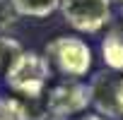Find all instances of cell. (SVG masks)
<instances>
[{"instance_id":"8992f818","label":"cell","mask_w":123,"mask_h":120,"mask_svg":"<svg viewBox=\"0 0 123 120\" xmlns=\"http://www.w3.org/2000/svg\"><path fill=\"white\" fill-rule=\"evenodd\" d=\"M101 53H104V63L116 70V72H123V24L113 27L104 43H101Z\"/></svg>"},{"instance_id":"9c48e42d","label":"cell","mask_w":123,"mask_h":120,"mask_svg":"<svg viewBox=\"0 0 123 120\" xmlns=\"http://www.w3.org/2000/svg\"><path fill=\"white\" fill-rule=\"evenodd\" d=\"M77 120H109V118H104V115H99V113H94V115H80Z\"/></svg>"},{"instance_id":"3957f363","label":"cell","mask_w":123,"mask_h":120,"mask_svg":"<svg viewBox=\"0 0 123 120\" xmlns=\"http://www.w3.org/2000/svg\"><path fill=\"white\" fill-rule=\"evenodd\" d=\"M63 19L82 34H97L111 22V0H60Z\"/></svg>"},{"instance_id":"277c9868","label":"cell","mask_w":123,"mask_h":120,"mask_svg":"<svg viewBox=\"0 0 123 120\" xmlns=\"http://www.w3.org/2000/svg\"><path fill=\"white\" fill-rule=\"evenodd\" d=\"M89 87H92V103L97 106L99 115L109 120L123 115V77L113 72H99Z\"/></svg>"},{"instance_id":"52a82bcc","label":"cell","mask_w":123,"mask_h":120,"mask_svg":"<svg viewBox=\"0 0 123 120\" xmlns=\"http://www.w3.org/2000/svg\"><path fill=\"white\" fill-rule=\"evenodd\" d=\"M10 5L17 15L39 19V17H48L51 12H55L60 0H10Z\"/></svg>"},{"instance_id":"5b68a950","label":"cell","mask_w":123,"mask_h":120,"mask_svg":"<svg viewBox=\"0 0 123 120\" xmlns=\"http://www.w3.org/2000/svg\"><path fill=\"white\" fill-rule=\"evenodd\" d=\"M92 103V87L82 82H63L48 94V110L53 115H75Z\"/></svg>"},{"instance_id":"ba28073f","label":"cell","mask_w":123,"mask_h":120,"mask_svg":"<svg viewBox=\"0 0 123 120\" xmlns=\"http://www.w3.org/2000/svg\"><path fill=\"white\" fill-rule=\"evenodd\" d=\"M0 120H29V113L22 101L12 96H3L0 98Z\"/></svg>"},{"instance_id":"7a4b0ae2","label":"cell","mask_w":123,"mask_h":120,"mask_svg":"<svg viewBox=\"0 0 123 120\" xmlns=\"http://www.w3.org/2000/svg\"><path fill=\"white\" fill-rule=\"evenodd\" d=\"M46 58L48 63L58 67L60 75L65 77H85L92 67V48L77 38V36H58L46 46Z\"/></svg>"},{"instance_id":"6da1fadb","label":"cell","mask_w":123,"mask_h":120,"mask_svg":"<svg viewBox=\"0 0 123 120\" xmlns=\"http://www.w3.org/2000/svg\"><path fill=\"white\" fill-rule=\"evenodd\" d=\"M51 79V63L48 58L36 50H19L5 70V84L22 96L36 98L46 89Z\"/></svg>"},{"instance_id":"30bf717a","label":"cell","mask_w":123,"mask_h":120,"mask_svg":"<svg viewBox=\"0 0 123 120\" xmlns=\"http://www.w3.org/2000/svg\"><path fill=\"white\" fill-rule=\"evenodd\" d=\"M0 3H3V0H0Z\"/></svg>"}]
</instances>
